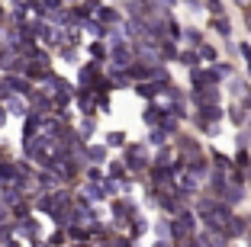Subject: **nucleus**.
I'll return each mask as SVG.
<instances>
[{"instance_id": "1", "label": "nucleus", "mask_w": 251, "mask_h": 247, "mask_svg": "<svg viewBox=\"0 0 251 247\" xmlns=\"http://www.w3.org/2000/svg\"><path fill=\"white\" fill-rule=\"evenodd\" d=\"M213 26H216V29H219V36H229V32H232V26H229V20H216V22H213Z\"/></svg>"}, {"instance_id": "2", "label": "nucleus", "mask_w": 251, "mask_h": 247, "mask_svg": "<svg viewBox=\"0 0 251 247\" xmlns=\"http://www.w3.org/2000/svg\"><path fill=\"white\" fill-rule=\"evenodd\" d=\"M245 26H248V32H251V10H245Z\"/></svg>"}]
</instances>
